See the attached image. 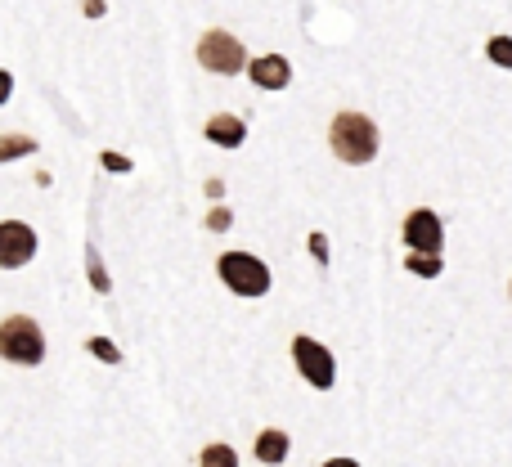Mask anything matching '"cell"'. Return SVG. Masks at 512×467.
Here are the masks:
<instances>
[{
  "label": "cell",
  "instance_id": "6da1fadb",
  "mask_svg": "<svg viewBox=\"0 0 512 467\" xmlns=\"http://www.w3.org/2000/svg\"><path fill=\"white\" fill-rule=\"evenodd\" d=\"M328 144H333V153L342 162L364 167V162L378 158V126L364 113H337L333 126H328Z\"/></svg>",
  "mask_w": 512,
  "mask_h": 467
},
{
  "label": "cell",
  "instance_id": "7a4b0ae2",
  "mask_svg": "<svg viewBox=\"0 0 512 467\" xmlns=\"http://www.w3.org/2000/svg\"><path fill=\"white\" fill-rule=\"evenodd\" d=\"M0 360L9 364H23V369H32V364L45 360V333L36 319L27 315H14L0 324Z\"/></svg>",
  "mask_w": 512,
  "mask_h": 467
},
{
  "label": "cell",
  "instance_id": "3957f363",
  "mask_svg": "<svg viewBox=\"0 0 512 467\" xmlns=\"http://www.w3.org/2000/svg\"><path fill=\"white\" fill-rule=\"evenodd\" d=\"M216 270H221L225 288L239 292V297H265L270 292V270H265V261H256L248 252H225L216 261Z\"/></svg>",
  "mask_w": 512,
  "mask_h": 467
},
{
  "label": "cell",
  "instance_id": "277c9868",
  "mask_svg": "<svg viewBox=\"0 0 512 467\" xmlns=\"http://www.w3.org/2000/svg\"><path fill=\"white\" fill-rule=\"evenodd\" d=\"M198 63H203L207 72L234 77V72H243V63H248V50L239 45V36H230V32H221V27H212V32L198 41Z\"/></svg>",
  "mask_w": 512,
  "mask_h": 467
},
{
  "label": "cell",
  "instance_id": "5b68a950",
  "mask_svg": "<svg viewBox=\"0 0 512 467\" xmlns=\"http://www.w3.org/2000/svg\"><path fill=\"white\" fill-rule=\"evenodd\" d=\"M292 364L301 369V378L310 382V387L328 391L337 378V364L333 355H328V346H319L315 337H292Z\"/></svg>",
  "mask_w": 512,
  "mask_h": 467
},
{
  "label": "cell",
  "instance_id": "8992f818",
  "mask_svg": "<svg viewBox=\"0 0 512 467\" xmlns=\"http://www.w3.org/2000/svg\"><path fill=\"white\" fill-rule=\"evenodd\" d=\"M409 243V252L414 256H441V243H445V230H441V216L427 212V207H418V212L405 216V234H400Z\"/></svg>",
  "mask_w": 512,
  "mask_h": 467
},
{
  "label": "cell",
  "instance_id": "52a82bcc",
  "mask_svg": "<svg viewBox=\"0 0 512 467\" xmlns=\"http://www.w3.org/2000/svg\"><path fill=\"white\" fill-rule=\"evenodd\" d=\"M36 256V234L32 225L23 221H0V265L5 270H18V265H27Z\"/></svg>",
  "mask_w": 512,
  "mask_h": 467
},
{
  "label": "cell",
  "instance_id": "ba28073f",
  "mask_svg": "<svg viewBox=\"0 0 512 467\" xmlns=\"http://www.w3.org/2000/svg\"><path fill=\"white\" fill-rule=\"evenodd\" d=\"M252 81L261 90H283L292 81V68H288V59L283 54H261V59L252 63Z\"/></svg>",
  "mask_w": 512,
  "mask_h": 467
},
{
  "label": "cell",
  "instance_id": "9c48e42d",
  "mask_svg": "<svg viewBox=\"0 0 512 467\" xmlns=\"http://www.w3.org/2000/svg\"><path fill=\"white\" fill-rule=\"evenodd\" d=\"M207 140L221 144V149H239V144L248 140V126H243L239 117L221 113V117H212V122H207Z\"/></svg>",
  "mask_w": 512,
  "mask_h": 467
},
{
  "label": "cell",
  "instance_id": "30bf717a",
  "mask_svg": "<svg viewBox=\"0 0 512 467\" xmlns=\"http://www.w3.org/2000/svg\"><path fill=\"white\" fill-rule=\"evenodd\" d=\"M256 459H261V463H283V459H288V436L274 432V427H270V432H261V436H256Z\"/></svg>",
  "mask_w": 512,
  "mask_h": 467
},
{
  "label": "cell",
  "instance_id": "8fae6325",
  "mask_svg": "<svg viewBox=\"0 0 512 467\" xmlns=\"http://www.w3.org/2000/svg\"><path fill=\"white\" fill-rule=\"evenodd\" d=\"M23 153H36V140H32V135H5V140H0V162L23 158Z\"/></svg>",
  "mask_w": 512,
  "mask_h": 467
},
{
  "label": "cell",
  "instance_id": "7c38bea8",
  "mask_svg": "<svg viewBox=\"0 0 512 467\" xmlns=\"http://www.w3.org/2000/svg\"><path fill=\"white\" fill-rule=\"evenodd\" d=\"M405 270H414V274H418V279H436V274H441V270H445V265H441V256H414V252H409Z\"/></svg>",
  "mask_w": 512,
  "mask_h": 467
},
{
  "label": "cell",
  "instance_id": "4fadbf2b",
  "mask_svg": "<svg viewBox=\"0 0 512 467\" xmlns=\"http://www.w3.org/2000/svg\"><path fill=\"white\" fill-rule=\"evenodd\" d=\"M203 467H239V454L230 445H207L203 450Z\"/></svg>",
  "mask_w": 512,
  "mask_h": 467
},
{
  "label": "cell",
  "instance_id": "5bb4252c",
  "mask_svg": "<svg viewBox=\"0 0 512 467\" xmlns=\"http://www.w3.org/2000/svg\"><path fill=\"white\" fill-rule=\"evenodd\" d=\"M86 265H90V283H95V292H108V274H104V261H99L95 247H86Z\"/></svg>",
  "mask_w": 512,
  "mask_h": 467
},
{
  "label": "cell",
  "instance_id": "9a60e30c",
  "mask_svg": "<svg viewBox=\"0 0 512 467\" xmlns=\"http://www.w3.org/2000/svg\"><path fill=\"white\" fill-rule=\"evenodd\" d=\"M486 50H490V59H495L499 68H512V36H495Z\"/></svg>",
  "mask_w": 512,
  "mask_h": 467
},
{
  "label": "cell",
  "instance_id": "2e32d148",
  "mask_svg": "<svg viewBox=\"0 0 512 467\" xmlns=\"http://www.w3.org/2000/svg\"><path fill=\"white\" fill-rule=\"evenodd\" d=\"M90 351H95L104 364H117V360H122V351H117V346L108 342V337H90Z\"/></svg>",
  "mask_w": 512,
  "mask_h": 467
},
{
  "label": "cell",
  "instance_id": "e0dca14e",
  "mask_svg": "<svg viewBox=\"0 0 512 467\" xmlns=\"http://www.w3.org/2000/svg\"><path fill=\"white\" fill-rule=\"evenodd\" d=\"M104 167L108 171H131V162H126L122 153H104Z\"/></svg>",
  "mask_w": 512,
  "mask_h": 467
},
{
  "label": "cell",
  "instance_id": "ac0fdd59",
  "mask_svg": "<svg viewBox=\"0 0 512 467\" xmlns=\"http://www.w3.org/2000/svg\"><path fill=\"white\" fill-rule=\"evenodd\" d=\"M225 225H230V212H225V207H221V212L207 216V230H225Z\"/></svg>",
  "mask_w": 512,
  "mask_h": 467
},
{
  "label": "cell",
  "instance_id": "d6986e66",
  "mask_svg": "<svg viewBox=\"0 0 512 467\" xmlns=\"http://www.w3.org/2000/svg\"><path fill=\"white\" fill-rule=\"evenodd\" d=\"M310 252H315L319 261H328V243H324V234H310Z\"/></svg>",
  "mask_w": 512,
  "mask_h": 467
},
{
  "label": "cell",
  "instance_id": "ffe728a7",
  "mask_svg": "<svg viewBox=\"0 0 512 467\" xmlns=\"http://www.w3.org/2000/svg\"><path fill=\"white\" fill-rule=\"evenodd\" d=\"M9 95H14V77H9V72H0V104H5Z\"/></svg>",
  "mask_w": 512,
  "mask_h": 467
},
{
  "label": "cell",
  "instance_id": "44dd1931",
  "mask_svg": "<svg viewBox=\"0 0 512 467\" xmlns=\"http://www.w3.org/2000/svg\"><path fill=\"white\" fill-rule=\"evenodd\" d=\"M324 467H360V463H355V459H328Z\"/></svg>",
  "mask_w": 512,
  "mask_h": 467
}]
</instances>
